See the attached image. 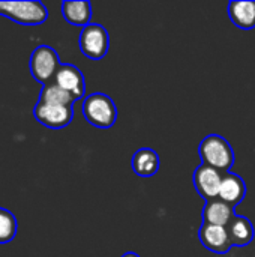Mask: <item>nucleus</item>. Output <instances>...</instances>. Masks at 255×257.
Returning a JSON list of instances; mask_svg holds the SVG:
<instances>
[{"label": "nucleus", "instance_id": "obj_1", "mask_svg": "<svg viewBox=\"0 0 255 257\" xmlns=\"http://www.w3.org/2000/svg\"><path fill=\"white\" fill-rule=\"evenodd\" d=\"M198 154L203 164L213 167L222 173H227L234 164L233 148L224 137L218 134H210L204 137L198 146Z\"/></svg>", "mask_w": 255, "mask_h": 257}, {"label": "nucleus", "instance_id": "obj_2", "mask_svg": "<svg viewBox=\"0 0 255 257\" xmlns=\"http://www.w3.org/2000/svg\"><path fill=\"white\" fill-rule=\"evenodd\" d=\"M83 116L96 128H111L117 119V108L110 96L96 92L86 96L83 102Z\"/></svg>", "mask_w": 255, "mask_h": 257}, {"label": "nucleus", "instance_id": "obj_3", "mask_svg": "<svg viewBox=\"0 0 255 257\" xmlns=\"http://www.w3.org/2000/svg\"><path fill=\"white\" fill-rule=\"evenodd\" d=\"M0 15L23 26H39L47 21L48 9L42 2H0Z\"/></svg>", "mask_w": 255, "mask_h": 257}, {"label": "nucleus", "instance_id": "obj_4", "mask_svg": "<svg viewBox=\"0 0 255 257\" xmlns=\"http://www.w3.org/2000/svg\"><path fill=\"white\" fill-rule=\"evenodd\" d=\"M60 65L62 63L59 54L50 45H39L30 54V62H29L30 74L38 83L44 86L53 83Z\"/></svg>", "mask_w": 255, "mask_h": 257}, {"label": "nucleus", "instance_id": "obj_5", "mask_svg": "<svg viewBox=\"0 0 255 257\" xmlns=\"http://www.w3.org/2000/svg\"><path fill=\"white\" fill-rule=\"evenodd\" d=\"M78 44L81 53L86 57L92 60H101L108 51V45H110L108 32L105 30L104 26L98 23H90L86 27H83L78 38Z\"/></svg>", "mask_w": 255, "mask_h": 257}, {"label": "nucleus", "instance_id": "obj_6", "mask_svg": "<svg viewBox=\"0 0 255 257\" xmlns=\"http://www.w3.org/2000/svg\"><path fill=\"white\" fill-rule=\"evenodd\" d=\"M35 119L47 128L60 130L68 126L74 119V107L48 101H38L33 108Z\"/></svg>", "mask_w": 255, "mask_h": 257}, {"label": "nucleus", "instance_id": "obj_7", "mask_svg": "<svg viewBox=\"0 0 255 257\" xmlns=\"http://www.w3.org/2000/svg\"><path fill=\"white\" fill-rule=\"evenodd\" d=\"M222 176L224 173L209 167L206 164H201L195 169L192 181H194V187L197 190V193L207 202L212 199H216L219 194V187L222 182Z\"/></svg>", "mask_w": 255, "mask_h": 257}, {"label": "nucleus", "instance_id": "obj_8", "mask_svg": "<svg viewBox=\"0 0 255 257\" xmlns=\"http://www.w3.org/2000/svg\"><path fill=\"white\" fill-rule=\"evenodd\" d=\"M53 83L57 84L65 92H68L75 101H78L84 96V92H86L84 75L77 66H74L71 63H62L60 65V68L56 72Z\"/></svg>", "mask_w": 255, "mask_h": 257}, {"label": "nucleus", "instance_id": "obj_9", "mask_svg": "<svg viewBox=\"0 0 255 257\" xmlns=\"http://www.w3.org/2000/svg\"><path fill=\"white\" fill-rule=\"evenodd\" d=\"M201 244L210 250L212 253L216 254H225L233 245L228 236L227 227L222 226H213V224H206L203 223L198 232Z\"/></svg>", "mask_w": 255, "mask_h": 257}, {"label": "nucleus", "instance_id": "obj_10", "mask_svg": "<svg viewBox=\"0 0 255 257\" xmlns=\"http://www.w3.org/2000/svg\"><path fill=\"white\" fill-rule=\"evenodd\" d=\"M245 196H246L245 181L236 173H230V172L224 173L218 197L225 203H228L231 208H236L245 199Z\"/></svg>", "mask_w": 255, "mask_h": 257}, {"label": "nucleus", "instance_id": "obj_11", "mask_svg": "<svg viewBox=\"0 0 255 257\" xmlns=\"http://www.w3.org/2000/svg\"><path fill=\"white\" fill-rule=\"evenodd\" d=\"M236 217L234 208L221 200L219 197L207 200L203 208V223L227 227Z\"/></svg>", "mask_w": 255, "mask_h": 257}, {"label": "nucleus", "instance_id": "obj_12", "mask_svg": "<svg viewBox=\"0 0 255 257\" xmlns=\"http://www.w3.org/2000/svg\"><path fill=\"white\" fill-rule=\"evenodd\" d=\"M228 17L243 30H251L255 27V0H234L228 3Z\"/></svg>", "mask_w": 255, "mask_h": 257}, {"label": "nucleus", "instance_id": "obj_13", "mask_svg": "<svg viewBox=\"0 0 255 257\" xmlns=\"http://www.w3.org/2000/svg\"><path fill=\"white\" fill-rule=\"evenodd\" d=\"M62 15L69 24L86 27L87 24H90L92 5H90V2H86V0H83V2L66 0L62 3Z\"/></svg>", "mask_w": 255, "mask_h": 257}, {"label": "nucleus", "instance_id": "obj_14", "mask_svg": "<svg viewBox=\"0 0 255 257\" xmlns=\"http://www.w3.org/2000/svg\"><path fill=\"white\" fill-rule=\"evenodd\" d=\"M132 170L141 178H150L159 170V157L153 149H138L132 157Z\"/></svg>", "mask_w": 255, "mask_h": 257}, {"label": "nucleus", "instance_id": "obj_15", "mask_svg": "<svg viewBox=\"0 0 255 257\" xmlns=\"http://www.w3.org/2000/svg\"><path fill=\"white\" fill-rule=\"evenodd\" d=\"M228 236L233 247H246L252 242L255 236L254 227L246 217L236 215L233 221L227 226Z\"/></svg>", "mask_w": 255, "mask_h": 257}, {"label": "nucleus", "instance_id": "obj_16", "mask_svg": "<svg viewBox=\"0 0 255 257\" xmlns=\"http://www.w3.org/2000/svg\"><path fill=\"white\" fill-rule=\"evenodd\" d=\"M39 99L48 101V102H56V104H63V105H74V102H75V99L68 92H65L54 83H48V84L42 86Z\"/></svg>", "mask_w": 255, "mask_h": 257}, {"label": "nucleus", "instance_id": "obj_17", "mask_svg": "<svg viewBox=\"0 0 255 257\" xmlns=\"http://www.w3.org/2000/svg\"><path fill=\"white\" fill-rule=\"evenodd\" d=\"M17 229L18 223L15 215L8 209L0 208V244L11 242L17 235Z\"/></svg>", "mask_w": 255, "mask_h": 257}, {"label": "nucleus", "instance_id": "obj_18", "mask_svg": "<svg viewBox=\"0 0 255 257\" xmlns=\"http://www.w3.org/2000/svg\"><path fill=\"white\" fill-rule=\"evenodd\" d=\"M122 257H140L137 253H134V251H128V253H125Z\"/></svg>", "mask_w": 255, "mask_h": 257}]
</instances>
